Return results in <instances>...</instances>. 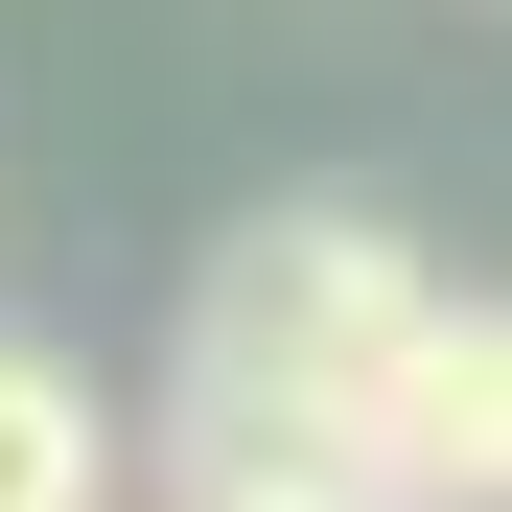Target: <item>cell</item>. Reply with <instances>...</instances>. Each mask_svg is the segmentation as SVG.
<instances>
[{"instance_id":"cell-2","label":"cell","mask_w":512,"mask_h":512,"mask_svg":"<svg viewBox=\"0 0 512 512\" xmlns=\"http://www.w3.org/2000/svg\"><path fill=\"white\" fill-rule=\"evenodd\" d=\"M94 489H117V419H94V373L0 326V512H94Z\"/></svg>"},{"instance_id":"cell-1","label":"cell","mask_w":512,"mask_h":512,"mask_svg":"<svg viewBox=\"0 0 512 512\" xmlns=\"http://www.w3.org/2000/svg\"><path fill=\"white\" fill-rule=\"evenodd\" d=\"M163 443L210 512H489L512 489V326L396 210H256L187 280Z\"/></svg>"}]
</instances>
